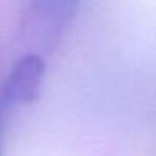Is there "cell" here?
<instances>
[{"label":"cell","instance_id":"1","mask_svg":"<svg viewBox=\"0 0 156 156\" xmlns=\"http://www.w3.org/2000/svg\"><path fill=\"white\" fill-rule=\"evenodd\" d=\"M44 62L39 55L22 57L10 71L4 89V101L7 104H25L37 98L44 79Z\"/></svg>","mask_w":156,"mask_h":156}]
</instances>
